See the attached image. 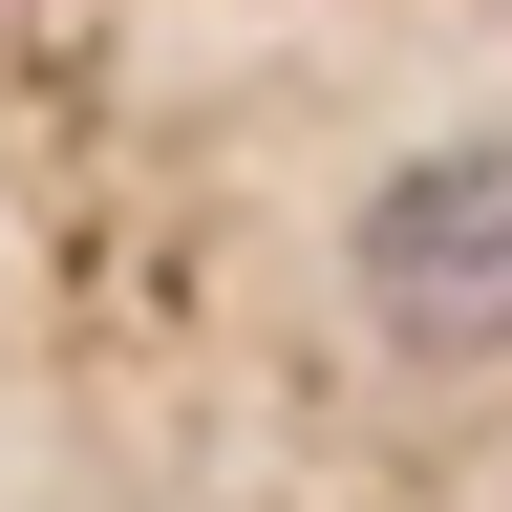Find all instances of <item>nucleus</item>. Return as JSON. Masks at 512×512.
<instances>
[{
	"instance_id": "f257e3e1",
	"label": "nucleus",
	"mask_w": 512,
	"mask_h": 512,
	"mask_svg": "<svg viewBox=\"0 0 512 512\" xmlns=\"http://www.w3.org/2000/svg\"><path fill=\"white\" fill-rule=\"evenodd\" d=\"M342 278L406 363H512V150H406L363 192Z\"/></svg>"
}]
</instances>
